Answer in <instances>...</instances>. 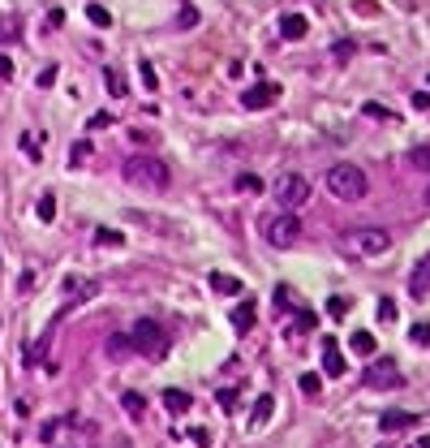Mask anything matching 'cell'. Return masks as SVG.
<instances>
[{
	"mask_svg": "<svg viewBox=\"0 0 430 448\" xmlns=\"http://www.w3.org/2000/svg\"><path fill=\"white\" fill-rule=\"evenodd\" d=\"M409 293H413V298L430 293V254H426V259L418 263V271H413V276H409Z\"/></svg>",
	"mask_w": 430,
	"mask_h": 448,
	"instance_id": "cell-13",
	"label": "cell"
},
{
	"mask_svg": "<svg viewBox=\"0 0 430 448\" xmlns=\"http://www.w3.org/2000/svg\"><path fill=\"white\" fill-rule=\"evenodd\" d=\"M22 151H26L30 159H43V155H39V138H35V134H22Z\"/></svg>",
	"mask_w": 430,
	"mask_h": 448,
	"instance_id": "cell-29",
	"label": "cell"
},
{
	"mask_svg": "<svg viewBox=\"0 0 430 448\" xmlns=\"http://www.w3.org/2000/svg\"><path fill=\"white\" fill-rule=\"evenodd\" d=\"M125 345H130L134 354H142V358H164L168 354V332L159 324H151V319H142V324H134L125 332Z\"/></svg>",
	"mask_w": 430,
	"mask_h": 448,
	"instance_id": "cell-5",
	"label": "cell"
},
{
	"mask_svg": "<svg viewBox=\"0 0 430 448\" xmlns=\"http://www.w3.org/2000/svg\"><path fill=\"white\" fill-rule=\"evenodd\" d=\"M306 30H310V22L301 18V13H284L280 18V35L284 39H306Z\"/></svg>",
	"mask_w": 430,
	"mask_h": 448,
	"instance_id": "cell-12",
	"label": "cell"
},
{
	"mask_svg": "<svg viewBox=\"0 0 430 448\" xmlns=\"http://www.w3.org/2000/svg\"><path fill=\"white\" fill-rule=\"evenodd\" d=\"M366 383H370V388H401V383H405V375L396 371L392 362H374L370 371H366Z\"/></svg>",
	"mask_w": 430,
	"mask_h": 448,
	"instance_id": "cell-8",
	"label": "cell"
},
{
	"mask_svg": "<svg viewBox=\"0 0 430 448\" xmlns=\"http://www.w3.org/2000/svg\"><path fill=\"white\" fill-rule=\"evenodd\" d=\"M366 117H379V121H396V112L379 108V104H366Z\"/></svg>",
	"mask_w": 430,
	"mask_h": 448,
	"instance_id": "cell-32",
	"label": "cell"
},
{
	"mask_svg": "<svg viewBox=\"0 0 430 448\" xmlns=\"http://www.w3.org/2000/svg\"><path fill=\"white\" fill-rule=\"evenodd\" d=\"M327 190L344 203H357L366 199V190H370V181H366V172L357 164H331L327 168Z\"/></svg>",
	"mask_w": 430,
	"mask_h": 448,
	"instance_id": "cell-4",
	"label": "cell"
},
{
	"mask_svg": "<svg viewBox=\"0 0 430 448\" xmlns=\"http://www.w3.org/2000/svg\"><path fill=\"white\" fill-rule=\"evenodd\" d=\"M374 349H379V345H374V336H370V332H353V354H361V358H370Z\"/></svg>",
	"mask_w": 430,
	"mask_h": 448,
	"instance_id": "cell-20",
	"label": "cell"
},
{
	"mask_svg": "<svg viewBox=\"0 0 430 448\" xmlns=\"http://www.w3.org/2000/svg\"><path fill=\"white\" fill-rule=\"evenodd\" d=\"M310 181L301 177V172H284V177L276 181V199H280V207L284 212H297V207H306L310 203Z\"/></svg>",
	"mask_w": 430,
	"mask_h": 448,
	"instance_id": "cell-7",
	"label": "cell"
},
{
	"mask_svg": "<svg viewBox=\"0 0 430 448\" xmlns=\"http://www.w3.org/2000/svg\"><path fill=\"white\" fill-rule=\"evenodd\" d=\"M164 405H168L172 414H185L189 405H194V396H189V392H181V388H168V392H164Z\"/></svg>",
	"mask_w": 430,
	"mask_h": 448,
	"instance_id": "cell-15",
	"label": "cell"
},
{
	"mask_svg": "<svg viewBox=\"0 0 430 448\" xmlns=\"http://www.w3.org/2000/svg\"><path fill=\"white\" fill-rule=\"evenodd\" d=\"M86 125H91V130H108V125H112V117H108V112H95Z\"/></svg>",
	"mask_w": 430,
	"mask_h": 448,
	"instance_id": "cell-33",
	"label": "cell"
},
{
	"mask_svg": "<svg viewBox=\"0 0 430 448\" xmlns=\"http://www.w3.org/2000/svg\"><path fill=\"white\" fill-rule=\"evenodd\" d=\"M413 104H418V108H430V95H422V91H418V95H413Z\"/></svg>",
	"mask_w": 430,
	"mask_h": 448,
	"instance_id": "cell-40",
	"label": "cell"
},
{
	"mask_svg": "<svg viewBox=\"0 0 430 448\" xmlns=\"http://www.w3.org/2000/svg\"><path fill=\"white\" fill-rule=\"evenodd\" d=\"M0 78H13V60L9 56H0Z\"/></svg>",
	"mask_w": 430,
	"mask_h": 448,
	"instance_id": "cell-39",
	"label": "cell"
},
{
	"mask_svg": "<svg viewBox=\"0 0 430 448\" xmlns=\"http://www.w3.org/2000/svg\"><path fill=\"white\" fill-rule=\"evenodd\" d=\"M211 289L215 293H241V280L228 276V271H211Z\"/></svg>",
	"mask_w": 430,
	"mask_h": 448,
	"instance_id": "cell-16",
	"label": "cell"
},
{
	"mask_svg": "<svg viewBox=\"0 0 430 448\" xmlns=\"http://www.w3.org/2000/svg\"><path fill=\"white\" fill-rule=\"evenodd\" d=\"M409 341L418 345V349H422V345H430V324H418V328L409 332Z\"/></svg>",
	"mask_w": 430,
	"mask_h": 448,
	"instance_id": "cell-27",
	"label": "cell"
},
{
	"mask_svg": "<svg viewBox=\"0 0 430 448\" xmlns=\"http://www.w3.org/2000/svg\"><path fill=\"white\" fill-rule=\"evenodd\" d=\"M413 168H426V172H430V147H418V151H413Z\"/></svg>",
	"mask_w": 430,
	"mask_h": 448,
	"instance_id": "cell-31",
	"label": "cell"
},
{
	"mask_svg": "<svg viewBox=\"0 0 430 448\" xmlns=\"http://www.w3.org/2000/svg\"><path fill=\"white\" fill-rule=\"evenodd\" d=\"M340 254H353V259H379V254H387L392 246V233L379 229V224H357V229H344L336 237Z\"/></svg>",
	"mask_w": 430,
	"mask_h": 448,
	"instance_id": "cell-2",
	"label": "cell"
},
{
	"mask_svg": "<svg viewBox=\"0 0 430 448\" xmlns=\"http://www.w3.org/2000/svg\"><path fill=\"white\" fill-rule=\"evenodd\" d=\"M237 190H241V194H263V177H254V172H241V177H237Z\"/></svg>",
	"mask_w": 430,
	"mask_h": 448,
	"instance_id": "cell-21",
	"label": "cell"
},
{
	"mask_svg": "<svg viewBox=\"0 0 430 448\" xmlns=\"http://www.w3.org/2000/svg\"><path fill=\"white\" fill-rule=\"evenodd\" d=\"M383 431H396V427H418V414H405V410H387L383 418H379Z\"/></svg>",
	"mask_w": 430,
	"mask_h": 448,
	"instance_id": "cell-14",
	"label": "cell"
},
{
	"mask_svg": "<svg viewBox=\"0 0 430 448\" xmlns=\"http://www.w3.org/2000/svg\"><path fill=\"white\" fill-rule=\"evenodd\" d=\"M121 405H125V410H130L134 418H138V414H142V396H138V392H125V396H121Z\"/></svg>",
	"mask_w": 430,
	"mask_h": 448,
	"instance_id": "cell-30",
	"label": "cell"
},
{
	"mask_svg": "<svg viewBox=\"0 0 430 448\" xmlns=\"http://www.w3.org/2000/svg\"><path fill=\"white\" fill-rule=\"evenodd\" d=\"M125 181H130L134 190H168L172 172L159 155H130L125 159Z\"/></svg>",
	"mask_w": 430,
	"mask_h": 448,
	"instance_id": "cell-3",
	"label": "cell"
},
{
	"mask_svg": "<svg viewBox=\"0 0 430 448\" xmlns=\"http://www.w3.org/2000/svg\"><path fill=\"white\" fill-rule=\"evenodd\" d=\"M297 383H301V392H306V396H314V392H318V388H323V379H318V375H314V371H306V375H301V379H297Z\"/></svg>",
	"mask_w": 430,
	"mask_h": 448,
	"instance_id": "cell-26",
	"label": "cell"
},
{
	"mask_svg": "<svg viewBox=\"0 0 430 448\" xmlns=\"http://www.w3.org/2000/svg\"><path fill=\"white\" fill-rule=\"evenodd\" d=\"M263 237H267V242H272V246H293L297 242V237H301V220L293 216V212H276V216H267L263 220Z\"/></svg>",
	"mask_w": 430,
	"mask_h": 448,
	"instance_id": "cell-6",
	"label": "cell"
},
{
	"mask_svg": "<svg viewBox=\"0 0 430 448\" xmlns=\"http://www.w3.org/2000/svg\"><path fill=\"white\" fill-rule=\"evenodd\" d=\"M379 315H383V319H396V302L383 298V302H379Z\"/></svg>",
	"mask_w": 430,
	"mask_h": 448,
	"instance_id": "cell-37",
	"label": "cell"
},
{
	"mask_svg": "<svg viewBox=\"0 0 430 448\" xmlns=\"http://www.w3.org/2000/svg\"><path fill=\"white\" fill-rule=\"evenodd\" d=\"M418 448H430V436H426V440H418Z\"/></svg>",
	"mask_w": 430,
	"mask_h": 448,
	"instance_id": "cell-41",
	"label": "cell"
},
{
	"mask_svg": "<svg viewBox=\"0 0 430 448\" xmlns=\"http://www.w3.org/2000/svg\"><path fill=\"white\" fill-rule=\"evenodd\" d=\"M276 100H280V87H276V82H259V87L241 91V104H246V108H272Z\"/></svg>",
	"mask_w": 430,
	"mask_h": 448,
	"instance_id": "cell-9",
	"label": "cell"
},
{
	"mask_svg": "<svg viewBox=\"0 0 430 448\" xmlns=\"http://www.w3.org/2000/svg\"><path fill=\"white\" fill-rule=\"evenodd\" d=\"M39 436H43V444H52V448H95L99 431H95V423L77 418V414H65V418L43 423Z\"/></svg>",
	"mask_w": 430,
	"mask_h": 448,
	"instance_id": "cell-1",
	"label": "cell"
},
{
	"mask_svg": "<svg viewBox=\"0 0 430 448\" xmlns=\"http://www.w3.org/2000/svg\"><path fill=\"white\" fill-rule=\"evenodd\" d=\"M86 18H91L95 26H99V30H108V26H112V13H108L104 5H91V9H86Z\"/></svg>",
	"mask_w": 430,
	"mask_h": 448,
	"instance_id": "cell-22",
	"label": "cell"
},
{
	"mask_svg": "<svg viewBox=\"0 0 430 448\" xmlns=\"http://www.w3.org/2000/svg\"><path fill=\"white\" fill-rule=\"evenodd\" d=\"M194 22H198V13L185 5V9H181V26H194Z\"/></svg>",
	"mask_w": 430,
	"mask_h": 448,
	"instance_id": "cell-38",
	"label": "cell"
},
{
	"mask_svg": "<svg viewBox=\"0 0 430 448\" xmlns=\"http://www.w3.org/2000/svg\"><path fill=\"white\" fill-rule=\"evenodd\" d=\"M95 242H99V246H121L125 237H121L117 229H95Z\"/></svg>",
	"mask_w": 430,
	"mask_h": 448,
	"instance_id": "cell-25",
	"label": "cell"
},
{
	"mask_svg": "<svg viewBox=\"0 0 430 448\" xmlns=\"http://www.w3.org/2000/svg\"><path fill=\"white\" fill-rule=\"evenodd\" d=\"M104 82H108V91H112V95H117V100H121V95H125V91H130V87H125V78H121L117 69H108V74H104Z\"/></svg>",
	"mask_w": 430,
	"mask_h": 448,
	"instance_id": "cell-24",
	"label": "cell"
},
{
	"mask_svg": "<svg viewBox=\"0 0 430 448\" xmlns=\"http://www.w3.org/2000/svg\"><path fill=\"white\" fill-rule=\"evenodd\" d=\"M35 216H39L43 224H52V220H56V194H43V199L35 203Z\"/></svg>",
	"mask_w": 430,
	"mask_h": 448,
	"instance_id": "cell-18",
	"label": "cell"
},
{
	"mask_svg": "<svg viewBox=\"0 0 430 448\" xmlns=\"http://www.w3.org/2000/svg\"><path fill=\"white\" fill-rule=\"evenodd\" d=\"M426 203H430V190H426Z\"/></svg>",
	"mask_w": 430,
	"mask_h": 448,
	"instance_id": "cell-42",
	"label": "cell"
},
{
	"mask_svg": "<svg viewBox=\"0 0 430 448\" xmlns=\"http://www.w3.org/2000/svg\"><path fill=\"white\" fill-rule=\"evenodd\" d=\"M52 82H56V65H47V69L39 74V87H52Z\"/></svg>",
	"mask_w": 430,
	"mask_h": 448,
	"instance_id": "cell-36",
	"label": "cell"
},
{
	"mask_svg": "<svg viewBox=\"0 0 430 448\" xmlns=\"http://www.w3.org/2000/svg\"><path fill=\"white\" fill-rule=\"evenodd\" d=\"M323 371H327L331 379L348 371V362L340 358V349H336V341H331V336H323Z\"/></svg>",
	"mask_w": 430,
	"mask_h": 448,
	"instance_id": "cell-10",
	"label": "cell"
},
{
	"mask_svg": "<svg viewBox=\"0 0 430 448\" xmlns=\"http://www.w3.org/2000/svg\"><path fill=\"white\" fill-rule=\"evenodd\" d=\"M426 82H430V78H426Z\"/></svg>",
	"mask_w": 430,
	"mask_h": 448,
	"instance_id": "cell-43",
	"label": "cell"
},
{
	"mask_svg": "<svg viewBox=\"0 0 430 448\" xmlns=\"http://www.w3.org/2000/svg\"><path fill=\"white\" fill-rule=\"evenodd\" d=\"M65 293H69L73 302H82V298L95 293V280H65Z\"/></svg>",
	"mask_w": 430,
	"mask_h": 448,
	"instance_id": "cell-19",
	"label": "cell"
},
{
	"mask_svg": "<svg viewBox=\"0 0 430 448\" xmlns=\"http://www.w3.org/2000/svg\"><path fill=\"white\" fill-rule=\"evenodd\" d=\"M86 159H91V142H73V147H69V164L77 168V164H86Z\"/></svg>",
	"mask_w": 430,
	"mask_h": 448,
	"instance_id": "cell-23",
	"label": "cell"
},
{
	"mask_svg": "<svg viewBox=\"0 0 430 448\" xmlns=\"http://www.w3.org/2000/svg\"><path fill=\"white\" fill-rule=\"evenodd\" d=\"M250 324H254V302H237V306H232V328L246 332Z\"/></svg>",
	"mask_w": 430,
	"mask_h": 448,
	"instance_id": "cell-17",
	"label": "cell"
},
{
	"mask_svg": "<svg viewBox=\"0 0 430 448\" xmlns=\"http://www.w3.org/2000/svg\"><path fill=\"white\" fill-rule=\"evenodd\" d=\"M272 414H276V396H259L250 410V431H263L267 423H272Z\"/></svg>",
	"mask_w": 430,
	"mask_h": 448,
	"instance_id": "cell-11",
	"label": "cell"
},
{
	"mask_svg": "<svg viewBox=\"0 0 430 448\" xmlns=\"http://www.w3.org/2000/svg\"><path fill=\"white\" fill-rule=\"evenodd\" d=\"M189 436H194V444H198V448H211V436H206V427H194Z\"/></svg>",
	"mask_w": 430,
	"mask_h": 448,
	"instance_id": "cell-34",
	"label": "cell"
},
{
	"mask_svg": "<svg viewBox=\"0 0 430 448\" xmlns=\"http://www.w3.org/2000/svg\"><path fill=\"white\" fill-rule=\"evenodd\" d=\"M138 74H142V87H147V91H155V87H159V78H155V69L147 65V60L138 65Z\"/></svg>",
	"mask_w": 430,
	"mask_h": 448,
	"instance_id": "cell-28",
	"label": "cell"
},
{
	"mask_svg": "<svg viewBox=\"0 0 430 448\" xmlns=\"http://www.w3.org/2000/svg\"><path fill=\"white\" fill-rule=\"evenodd\" d=\"M219 405H224V410H237V392L224 388V392H219Z\"/></svg>",
	"mask_w": 430,
	"mask_h": 448,
	"instance_id": "cell-35",
	"label": "cell"
}]
</instances>
